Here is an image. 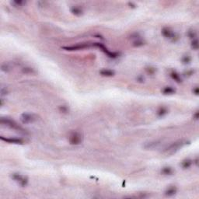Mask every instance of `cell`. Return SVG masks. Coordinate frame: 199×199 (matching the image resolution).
<instances>
[{"label":"cell","instance_id":"obj_6","mask_svg":"<svg viewBox=\"0 0 199 199\" xmlns=\"http://www.w3.org/2000/svg\"><path fill=\"white\" fill-rule=\"evenodd\" d=\"M37 120V117L30 113H23L20 116V121L23 124H30L33 123Z\"/></svg>","mask_w":199,"mask_h":199},{"label":"cell","instance_id":"obj_7","mask_svg":"<svg viewBox=\"0 0 199 199\" xmlns=\"http://www.w3.org/2000/svg\"><path fill=\"white\" fill-rule=\"evenodd\" d=\"M93 46V44H88V43H84V44H79L77 45H73V46H69V47H63V49L66 51H78V50H82L85 48H89Z\"/></svg>","mask_w":199,"mask_h":199},{"label":"cell","instance_id":"obj_29","mask_svg":"<svg viewBox=\"0 0 199 199\" xmlns=\"http://www.w3.org/2000/svg\"><path fill=\"white\" fill-rule=\"evenodd\" d=\"M62 111H63V112H66L67 111V107H65V106H62V107H61V108H60Z\"/></svg>","mask_w":199,"mask_h":199},{"label":"cell","instance_id":"obj_20","mask_svg":"<svg viewBox=\"0 0 199 199\" xmlns=\"http://www.w3.org/2000/svg\"><path fill=\"white\" fill-rule=\"evenodd\" d=\"M191 58L189 55H184V56H183V58H182V59H181L182 62H183L184 64H185V65L189 64V63L191 62Z\"/></svg>","mask_w":199,"mask_h":199},{"label":"cell","instance_id":"obj_8","mask_svg":"<svg viewBox=\"0 0 199 199\" xmlns=\"http://www.w3.org/2000/svg\"><path fill=\"white\" fill-rule=\"evenodd\" d=\"M0 138L2 141H4L6 142L10 143V144H17V145L23 144V141L21 138H6L3 136H1Z\"/></svg>","mask_w":199,"mask_h":199},{"label":"cell","instance_id":"obj_11","mask_svg":"<svg viewBox=\"0 0 199 199\" xmlns=\"http://www.w3.org/2000/svg\"><path fill=\"white\" fill-rule=\"evenodd\" d=\"M100 74L103 76H106V77H111V76H114L115 72L114 71L111 70V69H107V68H104V69H101L100 71Z\"/></svg>","mask_w":199,"mask_h":199},{"label":"cell","instance_id":"obj_26","mask_svg":"<svg viewBox=\"0 0 199 199\" xmlns=\"http://www.w3.org/2000/svg\"><path fill=\"white\" fill-rule=\"evenodd\" d=\"M6 94H7V89H6V88L2 87V88H1V95H2V96H4V95H6Z\"/></svg>","mask_w":199,"mask_h":199},{"label":"cell","instance_id":"obj_19","mask_svg":"<svg viewBox=\"0 0 199 199\" xmlns=\"http://www.w3.org/2000/svg\"><path fill=\"white\" fill-rule=\"evenodd\" d=\"M187 34H188V36H189V37L191 38V39H195L196 38V37H197V34H196V31L195 30H190L189 31H188V33H187Z\"/></svg>","mask_w":199,"mask_h":199},{"label":"cell","instance_id":"obj_23","mask_svg":"<svg viewBox=\"0 0 199 199\" xmlns=\"http://www.w3.org/2000/svg\"><path fill=\"white\" fill-rule=\"evenodd\" d=\"M191 47H192L194 50H198V39H197V38L192 40V42H191Z\"/></svg>","mask_w":199,"mask_h":199},{"label":"cell","instance_id":"obj_17","mask_svg":"<svg viewBox=\"0 0 199 199\" xmlns=\"http://www.w3.org/2000/svg\"><path fill=\"white\" fill-rule=\"evenodd\" d=\"M167 109L166 108V107H160L158 111H157V115L159 116V117H163L164 115H166V114H167Z\"/></svg>","mask_w":199,"mask_h":199},{"label":"cell","instance_id":"obj_25","mask_svg":"<svg viewBox=\"0 0 199 199\" xmlns=\"http://www.w3.org/2000/svg\"><path fill=\"white\" fill-rule=\"evenodd\" d=\"M146 72H147L149 74H150V75H153V74L155 73V68H152V67H149V68H146Z\"/></svg>","mask_w":199,"mask_h":199},{"label":"cell","instance_id":"obj_28","mask_svg":"<svg viewBox=\"0 0 199 199\" xmlns=\"http://www.w3.org/2000/svg\"><path fill=\"white\" fill-rule=\"evenodd\" d=\"M198 117H199L198 111H196V112L195 113V114L193 115V117L195 118V120H198Z\"/></svg>","mask_w":199,"mask_h":199},{"label":"cell","instance_id":"obj_21","mask_svg":"<svg viewBox=\"0 0 199 199\" xmlns=\"http://www.w3.org/2000/svg\"><path fill=\"white\" fill-rule=\"evenodd\" d=\"M11 4H12V5H13L15 7H18V6H22L23 4H25V2L21 1V0H20V1L16 0V1H13V2H11Z\"/></svg>","mask_w":199,"mask_h":199},{"label":"cell","instance_id":"obj_14","mask_svg":"<svg viewBox=\"0 0 199 199\" xmlns=\"http://www.w3.org/2000/svg\"><path fill=\"white\" fill-rule=\"evenodd\" d=\"M163 93L165 94V95H171V94H174L176 90L175 89L172 87H164L163 89Z\"/></svg>","mask_w":199,"mask_h":199},{"label":"cell","instance_id":"obj_16","mask_svg":"<svg viewBox=\"0 0 199 199\" xmlns=\"http://www.w3.org/2000/svg\"><path fill=\"white\" fill-rule=\"evenodd\" d=\"M170 76H171V78L173 79H174L177 83H181V81H182V79H181V78H180V76L176 72H172L171 73H170Z\"/></svg>","mask_w":199,"mask_h":199},{"label":"cell","instance_id":"obj_9","mask_svg":"<svg viewBox=\"0 0 199 199\" xmlns=\"http://www.w3.org/2000/svg\"><path fill=\"white\" fill-rule=\"evenodd\" d=\"M160 145L159 141H152L149 142H146L143 146V148L146 149H154Z\"/></svg>","mask_w":199,"mask_h":199},{"label":"cell","instance_id":"obj_5","mask_svg":"<svg viewBox=\"0 0 199 199\" xmlns=\"http://www.w3.org/2000/svg\"><path fill=\"white\" fill-rule=\"evenodd\" d=\"M68 141H69L71 145H75V146L79 145L83 141L82 135L80 133L77 132H74L71 133L69 137H68Z\"/></svg>","mask_w":199,"mask_h":199},{"label":"cell","instance_id":"obj_1","mask_svg":"<svg viewBox=\"0 0 199 199\" xmlns=\"http://www.w3.org/2000/svg\"><path fill=\"white\" fill-rule=\"evenodd\" d=\"M187 144V142L185 140H179L177 142H175L172 143L171 145L168 146L163 151V153L166 155H173L176 153L178 150H180L182 147H184L185 145Z\"/></svg>","mask_w":199,"mask_h":199},{"label":"cell","instance_id":"obj_15","mask_svg":"<svg viewBox=\"0 0 199 199\" xmlns=\"http://www.w3.org/2000/svg\"><path fill=\"white\" fill-rule=\"evenodd\" d=\"M192 164H193V160H191L190 159H187L182 162L181 166L184 169H187V168L191 167Z\"/></svg>","mask_w":199,"mask_h":199},{"label":"cell","instance_id":"obj_27","mask_svg":"<svg viewBox=\"0 0 199 199\" xmlns=\"http://www.w3.org/2000/svg\"><path fill=\"white\" fill-rule=\"evenodd\" d=\"M193 93H194L195 95H198L199 90H198V87H195V88L193 89Z\"/></svg>","mask_w":199,"mask_h":199},{"label":"cell","instance_id":"obj_13","mask_svg":"<svg viewBox=\"0 0 199 199\" xmlns=\"http://www.w3.org/2000/svg\"><path fill=\"white\" fill-rule=\"evenodd\" d=\"M71 13H72L73 15H75V16L79 17V16H81V15L83 14V9H82L80 7H79V6H73V7L71 8Z\"/></svg>","mask_w":199,"mask_h":199},{"label":"cell","instance_id":"obj_12","mask_svg":"<svg viewBox=\"0 0 199 199\" xmlns=\"http://www.w3.org/2000/svg\"><path fill=\"white\" fill-rule=\"evenodd\" d=\"M161 174L163 175H165V176L172 175L174 174V170L170 166H164L161 170Z\"/></svg>","mask_w":199,"mask_h":199},{"label":"cell","instance_id":"obj_10","mask_svg":"<svg viewBox=\"0 0 199 199\" xmlns=\"http://www.w3.org/2000/svg\"><path fill=\"white\" fill-rule=\"evenodd\" d=\"M177 191V189L175 186H170L165 191V195L168 196V197H171V196H174V195H176Z\"/></svg>","mask_w":199,"mask_h":199},{"label":"cell","instance_id":"obj_24","mask_svg":"<svg viewBox=\"0 0 199 199\" xmlns=\"http://www.w3.org/2000/svg\"><path fill=\"white\" fill-rule=\"evenodd\" d=\"M23 72L24 73H26V74H32V73H34L35 71L34 70V68H24L23 69Z\"/></svg>","mask_w":199,"mask_h":199},{"label":"cell","instance_id":"obj_18","mask_svg":"<svg viewBox=\"0 0 199 199\" xmlns=\"http://www.w3.org/2000/svg\"><path fill=\"white\" fill-rule=\"evenodd\" d=\"M144 45V41L141 39V38H139V37H137L136 39H135V41L133 42V46L134 47H141V46H143Z\"/></svg>","mask_w":199,"mask_h":199},{"label":"cell","instance_id":"obj_4","mask_svg":"<svg viewBox=\"0 0 199 199\" xmlns=\"http://www.w3.org/2000/svg\"><path fill=\"white\" fill-rule=\"evenodd\" d=\"M161 33H162V35L164 37H166V38H167V39H169L172 41H176V40L178 39L177 34L169 27H163L162 29Z\"/></svg>","mask_w":199,"mask_h":199},{"label":"cell","instance_id":"obj_2","mask_svg":"<svg viewBox=\"0 0 199 199\" xmlns=\"http://www.w3.org/2000/svg\"><path fill=\"white\" fill-rule=\"evenodd\" d=\"M0 123L11 129L13 130H17V131H20L21 132L23 129L22 128L13 120L9 118V117H1L0 119Z\"/></svg>","mask_w":199,"mask_h":199},{"label":"cell","instance_id":"obj_22","mask_svg":"<svg viewBox=\"0 0 199 199\" xmlns=\"http://www.w3.org/2000/svg\"><path fill=\"white\" fill-rule=\"evenodd\" d=\"M10 68H11V67H10V66H9L8 63H4V64H2V67H1L2 71H3V72H9V71L10 70Z\"/></svg>","mask_w":199,"mask_h":199},{"label":"cell","instance_id":"obj_3","mask_svg":"<svg viewBox=\"0 0 199 199\" xmlns=\"http://www.w3.org/2000/svg\"><path fill=\"white\" fill-rule=\"evenodd\" d=\"M11 177L14 181H16L21 187H26L28 184V178L20 174L14 173L11 175Z\"/></svg>","mask_w":199,"mask_h":199}]
</instances>
